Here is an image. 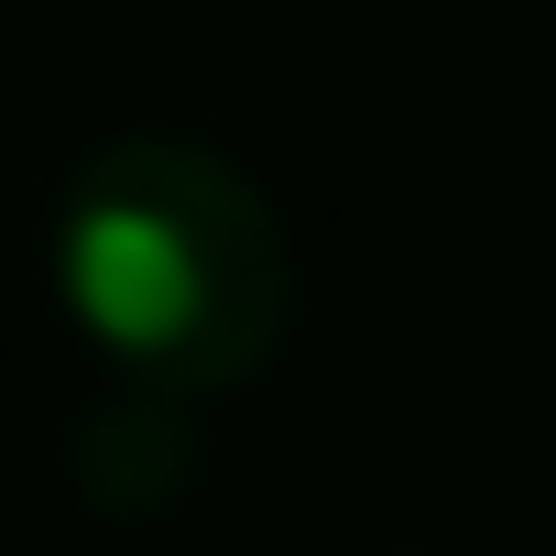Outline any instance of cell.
I'll use <instances>...</instances> for the list:
<instances>
[{"label": "cell", "mask_w": 556, "mask_h": 556, "mask_svg": "<svg viewBox=\"0 0 556 556\" xmlns=\"http://www.w3.org/2000/svg\"><path fill=\"white\" fill-rule=\"evenodd\" d=\"M55 285H66V317L153 404H207L285 350L295 251L273 197L229 153L142 131L88 153V175L66 186Z\"/></svg>", "instance_id": "obj_1"}]
</instances>
